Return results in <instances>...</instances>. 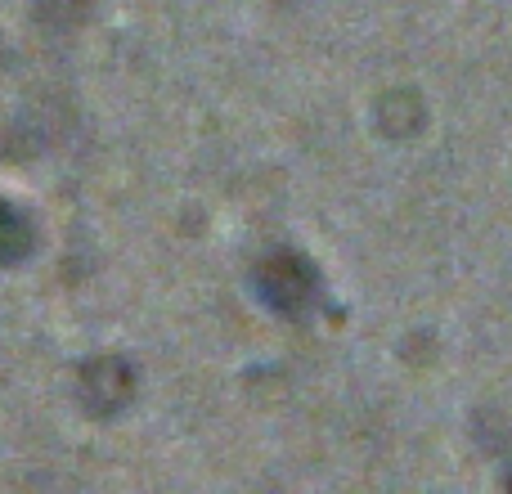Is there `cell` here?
I'll list each match as a JSON object with an SVG mask.
<instances>
[{
	"mask_svg": "<svg viewBox=\"0 0 512 494\" xmlns=\"http://www.w3.org/2000/svg\"><path fill=\"white\" fill-rule=\"evenodd\" d=\"M256 288L265 292V301L279 310H301L310 301V292H315V274L306 270V261L301 256H270V261L261 265V274H256Z\"/></svg>",
	"mask_w": 512,
	"mask_h": 494,
	"instance_id": "cell-1",
	"label": "cell"
},
{
	"mask_svg": "<svg viewBox=\"0 0 512 494\" xmlns=\"http://www.w3.org/2000/svg\"><path fill=\"white\" fill-rule=\"evenodd\" d=\"M27 247H32V225L9 203H0V261H18Z\"/></svg>",
	"mask_w": 512,
	"mask_h": 494,
	"instance_id": "cell-2",
	"label": "cell"
}]
</instances>
